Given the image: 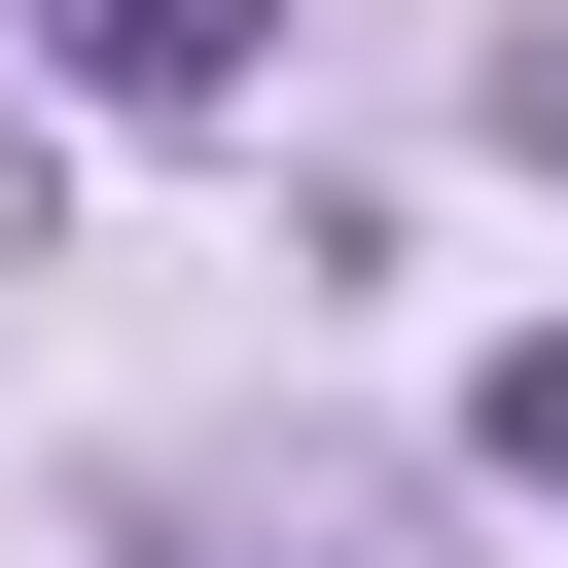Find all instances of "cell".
Returning <instances> with one entry per match:
<instances>
[{
  "mask_svg": "<svg viewBox=\"0 0 568 568\" xmlns=\"http://www.w3.org/2000/svg\"><path fill=\"white\" fill-rule=\"evenodd\" d=\"M71 36V106H142V142H213L248 71H284V0H36Z\"/></svg>",
  "mask_w": 568,
  "mask_h": 568,
  "instance_id": "cell-1",
  "label": "cell"
},
{
  "mask_svg": "<svg viewBox=\"0 0 568 568\" xmlns=\"http://www.w3.org/2000/svg\"><path fill=\"white\" fill-rule=\"evenodd\" d=\"M462 462H497V497H568V320H532V355L462 390Z\"/></svg>",
  "mask_w": 568,
  "mask_h": 568,
  "instance_id": "cell-2",
  "label": "cell"
},
{
  "mask_svg": "<svg viewBox=\"0 0 568 568\" xmlns=\"http://www.w3.org/2000/svg\"><path fill=\"white\" fill-rule=\"evenodd\" d=\"M142 568H178V532H142Z\"/></svg>",
  "mask_w": 568,
  "mask_h": 568,
  "instance_id": "cell-3",
  "label": "cell"
}]
</instances>
